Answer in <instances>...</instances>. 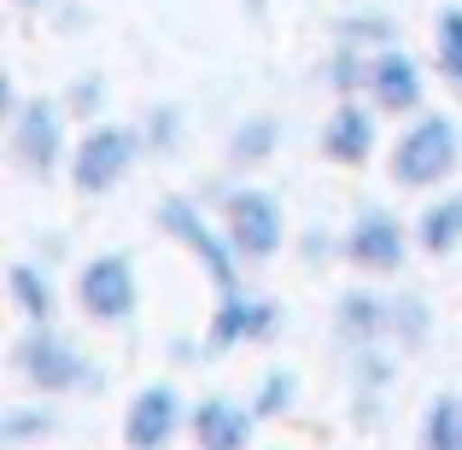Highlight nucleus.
<instances>
[{"label": "nucleus", "instance_id": "obj_1", "mask_svg": "<svg viewBox=\"0 0 462 450\" xmlns=\"http://www.w3.org/2000/svg\"><path fill=\"white\" fill-rule=\"evenodd\" d=\"M457 164H462V135L445 112H421L393 147V181L398 188H416V193L439 188Z\"/></svg>", "mask_w": 462, "mask_h": 450}, {"label": "nucleus", "instance_id": "obj_2", "mask_svg": "<svg viewBox=\"0 0 462 450\" xmlns=\"http://www.w3.org/2000/svg\"><path fill=\"white\" fill-rule=\"evenodd\" d=\"M77 304L82 316L94 322H129L141 304V281H135V263L124 252H106V258H88L77 275Z\"/></svg>", "mask_w": 462, "mask_h": 450}, {"label": "nucleus", "instance_id": "obj_3", "mask_svg": "<svg viewBox=\"0 0 462 450\" xmlns=\"http://www.w3.org/2000/svg\"><path fill=\"white\" fill-rule=\"evenodd\" d=\"M135 152H141L135 129H117V124L88 129V135H82V147L70 152V181H77V193H112L117 181L129 176Z\"/></svg>", "mask_w": 462, "mask_h": 450}, {"label": "nucleus", "instance_id": "obj_4", "mask_svg": "<svg viewBox=\"0 0 462 450\" xmlns=\"http://www.w3.org/2000/svg\"><path fill=\"white\" fill-rule=\"evenodd\" d=\"M223 228H228V246L240 252V258H252V263H263L275 246H282V205L270 199V193H258V188H235L223 199Z\"/></svg>", "mask_w": 462, "mask_h": 450}, {"label": "nucleus", "instance_id": "obj_5", "mask_svg": "<svg viewBox=\"0 0 462 450\" xmlns=\"http://www.w3.org/2000/svg\"><path fill=\"white\" fill-rule=\"evenodd\" d=\"M158 223H164L170 234H176L181 246H188L193 258L205 263V275L217 281V293H240V281H235V258H240V252L228 246V234L217 240V234H211V223H205V216L193 211L188 199H164V205H158Z\"/></svg>", "mask_w": 462, "mask_h": 450}, {"label": "nucleus", "instance_id": "obj_6", "mask_svg": "<svg viewBox=\"0 0 462 450\" xmlns=\"http://www.w3.org/2000/svg\"><path fill=\"white\" fill-rule=\"evenodd\" d=\"M12 363H18V374L30 386H42V392H82V386H88V363H82V351L70 345V339H59V334L18 339Z\"/></svg>", "mask_w": 462, "mask_h": 450}, {"label": "nucleus", "instance_id": "obj_7", "mask_svg": "<svg viewBox=\"0 0 462 450\" xmlns=\"http://www.w3.org/2000/svg\"><path fill=\"white\" fill-rule=\"evenodd\" d=\"M346 258H351V270H363V275H398L404 258H410L404 223H398L393 211H363L346 234Z\"/></svg>", "mask_w": 462, "mask_h": 450}, {"label": "nucleus", "instance_id": "obj_8", "mask_svg": "<svg viewBox=\"0 0 462 450\" xmlns=\"http://www.w3.org/2000/svg\"><path fill=\"white\" fill-rule=\"evenodd\" d=\"M12 158H18L23 176H53L59 158H65V129L59 112L47 100H30L12 112Z\"/></svg>", "mask_w": 462, "mask_h": 450}, {"label": "nucleus", "instance_id": "obj_9", "mask_svg": "<svg viewBox=\"0 0 462 450\" xmlns=\"http://www.w3.org/2000/svg\"><path fill=\"white\" fill-rule=\"evenodd\" d=\"M176 421H181L176 392H170L164 381H152V386L135 392V404H129V416H124V445L129 450H164L170 433H176Z\"/></svg>", "mask_w": 462, "mask_h": 450}, {"label": "nucleus", "instance_id": "obj_10", "mask_svg": "<svg viewBox=\"0 0 462 450\" xmlns=\"http://www.w3.org/2000/svg\"><path fill=\"white\" fill-rule=\"evenodd\" d=\"M363 88H369L374 112H416L421 106V70L398 47H386V53H374L363 65Z\"/></svg>", "mask_w": 462, "mask_h": 450}, {"label": "nucleus", "instance_id": "obj_11", "mask_svg": "<svg viewBox=\"0 0 462 450\" xmlns=\"http://www.w3.org/2000/svg\"><path fill=\"white\" fill-rule=\"evenodd\" d=\"M270 327H275L270 304H258L246 293H223V304H217V316H211V345L228 351V345H240V339H263Z\"/></svg>", "mask_w": 462, "mask_h": 450}, {"label": "nucleus", "instance_id": "obj_12", "mask_svg": "<svg viewBox=\"0 0 462 450\" xmlns=\"http://www.w3.org/2000/svg\"><path fill=\"white\" fill-rule=\"evenodd\" d=\"M193 439H199V450H246L252 416L240 404H228V398H205L193 409Z\"/></svg>", "mask_w": 462, "mask_h": 450}, {"label": "nucleus", "instance_id": "obj_13", "mask_svg": "<svg viewBox=\"0 0 462 450\" xmlns=\"http://www.w3.org/2000/svg\"><path fill=\"white\" fill-rule=\"evenodd\" d=\"M369 152H374V117L346 100L322 129V158H334V164H363Z\"/></svg>", "mask_w": 462, "mask_h": 450}, {"label": "nucleus", "instance_id": "obj_14", "mask_svg": "<svg viewBox=\"0 0 462 450\" xmlns=\"http://www.w3.org/2000/svg\"><path fill=\"white\" fill-rule=\"evenodd\" d=\"M416 240H421V252H433V258H445V252L462 246V193H451V199H433L428 211H421Z\"/></svg>", "mask_w": 462, "mask_h": 450}, {"label": "nucleus", "instance_id": "obj_15", "mask_svg": "<svg viewBox=\"0 0 462 450\" xmlns=\"http://www.w3.org/2000/svg\"><path fill=\"white\" fill-rule=\"evenodd\" d=\"M6 287H12V304H18L23 316H30V322H47V316H53V281H47L42 270H30V263H12L6 270Z\"/></svg>", "mask_w": 462, "mask_h": 450}, {"label": "nucleus", "instance_id": "obj_16", "mask_svg": "<svg viewBox=\"0 0 462 450\" xmlns=\"http://www.w3.org/2000/svg\"><path fill=\"white\" fill-rule=\"evenodd\" d=\"M421 450H462V398H433L428 421H421Z\"/></svg>", "mask_w": 462, "mask_h": 450}, {"label": "nucleus", "instance_id": "obj_17", "mask_svg": "<svg viewBox=\"0 0 462 450\" xmlns=\"http://www.w3.org/2000/svg\"><path fill=\"white\" fill-rule=\"evenodd\" d=\"M439 65L462 88V6H445V18H439Z\"/></svg>", "mask_w": 462, "mask_h": 450}, {"label": "nucleus", "instance_id": "obj_18", "mask_svg": "<svg viewBox=\"0 0 462 450\" xmlns=\"http://www.w3.org/2000/svg\"><path fill=\"white\" fill-rule=\"evenodd\" d=\"M35 433H53V416H42V409H12L6 416V445H30Z\"/></svg>", "mask_w": 462, "mask_h": 450}, {"label": "nucleus", "instance_id": "obj_19", "mask_svg": "<svg viewBox=\"0 0 462 450\" xmlns=\"http://www.w3.org/2000/svg\"><path fill=\"white\" fill-rule=\"evenodd\" d=\"M270 141H275V124H246L235 135V158H246V164H252V158L270 152Z\"/></svg>", "mask_w": 462, "mask_h": 450}, {"label": "nucleus", "instance_id": "obj_20", "mask_svg": "<svg viewBox=\"0 0 462 450\" xmlns=\"http://www.w3.org/2000/svg\"><path fill=\"white\" fill-rule=\"evenodd\" d=\"M246 6H252V12H258V6H263V0H246Z\"/></svg>", "mask_w": 462, "mask_h": 450}]
</instances>
